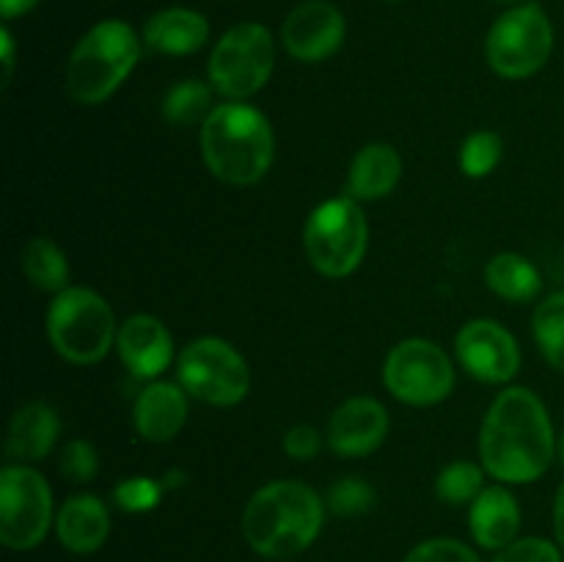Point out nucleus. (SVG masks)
<instances>
[{
	"mask_svg": "<svg viewBox=\"0 0 564 562\" xmlns=\"http://www.w3.org/2000/svg\"><path fill=\"white\" fill-rule=\"evenodd\" d=\"M119 356L130 375L152 380L163 375L174 361V342L169 328L152 314H132L124 320L116 336Z\"/></svg>",
	"mask_w": 564,
	"mask_h": 562,
	"instance_id": "nucleus-15",
	"label": "nucleus"
},
{
	"mask_svg": "<svg viewBox=\"0 0 564 562\" xmlns=\"http://www.w3.org/2000/svg\"><path fill=\"white\" fill-rule=\"evenodd\" d=\"M389 435V413L372 397L341 402L328 422V444L341 457H364L378 450Z\"/></svg>",
	"mask_w": 564,
	"mask_h": 562,
	"instance_id": "nucleus-14",
	"label": "nucleus"
},
{
	"mask_svg": "<svg viewBox=\"0 0 564 562\" xmlns=\"http://www.w3.org/2000/svg\"><path fill=\"white\" fill-rule=\"evenodd\" d=\"M551 50H554V28L538 3L518 6L501 14L490 28L485 44L488 64L494 66L496 75L510 80H521L543 69L545 61L551 58Z\"/></svg>",
	"mask_w": 564,
	"mask_h": 562,
	"instance_id": "nucleus-8",
	"label": "nucleus"
},
{
	"mask_svg": "<svg viewBox=\"0 0 564 562\" xmlns=\"http://www.w3.org/2000/svg\"><path fill=\"white\" fill-rule=\"evenodd\" d=\"M402 176V160L389 143H367L358 149L347 171L345 193L356 202H375L389 196Z\"/></svg>",
	"mask_w": 564,
	"mask_h": 562,
	"instance_id": "nucleus-17",
	"label": "nucleus"
},
{
	"mask_svg": "<svg viewBox=\"0 0 564 562\" xmlns=\"http://www.w3.org/2000/svg\"><path fill=\"white\" fill-rule=\"evenodd\" d=\"M55 534L72 554H91L110 534L108 507L99 496H72L55 516Z\"/></svg>",
	"mask_w": 564,
	"mask_h": 562,
	"instance_id": "nucleus-16",
	"label": "nucleus"
},
{
	"mask_svg": "<svg viewBox=\"0 0 564 562\" xmlns=\"http://www.w3.org/2000/svg\"><path fill=\"white\" fill-rule=\"evenodd\" d=\"M383 380L386 389L408 406H435L455 389V367L435 342L405 339L386 358Z\"/></svg>",
	"mask_w": 564,
	"mask_h": 562,
	"instance_id": "nucleus-11",
	"label": "nucleus"
},
{
	"mask_svg": "<svg viewBox=\"0 0 564 562\" xmlns=\"http://www.w3.org/2000/svg\"><path fill=\"white\" fill-rule=\"evenodd\" d=\"M138 55V36L127 22H99L72 50L66 64V91L80 105L105 102L135 69Z\"/></svg>",
	"mask_w": 564,
	"mask_h": 562,
	"instance_id": "nucleus-4",
	"label": "nucleus"
},
{
	"mask_svg": "<svg viewBox=\"0 0 564 562\" xmlns=\"http://www.w3.org/2000/svg\"><path fill=\"white\" fill-rule=\"evenodd\" d=\"M375 499H378L375 488L361 477H341L328 490V507L336 516H361V512L372 510Z\"/></svg>",
	"mask_w": 564,
	"mask_h": 562,
	"instance_id": "nucleus-28",
	"label": "nucleus"
},
{
	"mask_svg": "<svg viewBox=\"0 0 564 562\" xmlns=\"http://www.w3.org/2000/svg\"><path fill=\"white\" fill-rule=\"evenodd\" d=\"M163 483L152 477H130L121 479L113 488V499L121 510L127 512H147L154 510L160 505V496H163Z\"/></svg>",
	"mask_w": 564,
	"mask_h": 562,
	"instance_id": "nucleus-29",
	"label": "nucleus"
},
{
	"mask_svg": "<svg viewBox=\"0 0 564 562\" xmlns=\"http://www.w3.org/2000/svg\"><path fill=\"white\" fill-rule=\"evenodd\" d=\"M53 521L47 479L28 466L0 472V540L14 551L36 549Z\"/></svg>",
	"mask_w": 564,
	"mask_h": 562,
	"instance_id": "nucleus-10",
	"label": "nucleus"
},
{
	"mask_svg": "<svg viewBox=\"0 0 564 562\" xmlns=\"http://www.w3.org/2000/svg\"><path fill=\"white\" fill-rule=\"evenodd\" d=\"M213 110H215L213 91H209L207 83L202 80H182L180 86H174L169 94H165L163 114L171 125H180V127L204 125Z\"/></svg>",
	"mask_w": 564,
	"mask_h": 562,
	"instance_id": "nucleus-24",
	"label": "nucleus"
},
{
	"mask_svg": "<svg viewBox=\"0 0 564 562\" xmlns=\"http://www.w3.org/2000/svg\"><path fill=\"white\" fill-rule=\"evenodd\" d=\"M494 562H562V554L551 540L523 538L501 549Z\"/></svg>",
	"mask_w": 564,
	"mask_h": 562,
	"instance_id": "nucleus-32",
	"label": "nucleus"
},
{
	"mask_svg": "<svg viewBox=\"0 0 564 562\" xmlns=\"http://www.w3.org/2000/svg\"><path fill=\"white\" fill-rule=\"evenodd\" d=\"M485 472L501 483H534L554 461V428L534 391L523 386L501 391L485 417L479 435Z\"/></svg>",
	"mask_w": 564,
	"mask_h": 562,
	"instance_id": "nucleus-1",
	"label": "nucleus"
},
{
	"mask_svg": "<svg viewBox=\"0 0 564 562\" xmlns=\"http://www.w3.org/2000/svg\"><path fill=\"white\" fill-rule=\"evenodd\" d=\"M325 505L317 490L295 479L262 485L242 512V534L257 554L270 560L301 554L317 540Z\"/></svg>",
	"mask_w": 564,
	"mask_h": 562,
	"instance_id": "nucleus-2",
	"label": "nucleus"
},
{
	"mask_svg": "<svg viewBox=\"0 0 564 562\" xmlns=\"http://www.w3.org/2000/svg\"><path fill=\"white\" fill-rule=\"evenodd\" d=\"M501 152H505V143L501 136L490 130H479L474 136H468L460 147V169L463 174L471 176V180H482L490 171L499 165Z\"/></svg>",
	"mask_w": 564,
	"mask_h": 562,
	"instance_id": "nucleus-27",
	"label": "nucleus"
},
{
	"mask_svg": "<svg viewBox=\"0 0 564 562\" xmlns=\"http://www.w3.org/2000/svg\"><path fill=\"white\" fill-rule=\"evenodd\" d=\"M485 490V474L477 463L471 461H455L438 474L435 479V494L446 501V505H474L479 494Z\"/></svg>",
	"mask_w": 564,
	"mask_h": 562,
	"instance_id": "nucleus-26",
	"label": "nucleus"
},
{
	"mask_svg": "<svg viewBox=\"0 0 564 562\" xmlns=\"http://www.w3.org/2000/svg\"><path fill=\"white\" fill-rule=\"evenodd\" d=\"M202 154L213 176L229 185H253L273 163V130L253 105L231 99L215 105L202 125Z\"/></svg>",
	"mask_w": 564,
	"mask_h": 562,
	"instance_id": "nucleus-3",
	"label": "nucleus"
},
{
	"mask_svg": "<svg viewBox=\"0 0 564 562\" xmlns=\"http://www.w3.org/2000/svg\"><path fill=\"white\" fill-rule=\"evenodd\" d=\"M47 334L58 356L72 364H97L108 356L116 334L113 309L86 287H66L53 298Z\"/></svg>",
	"mask_w": 564,
	"mask_h": 562,
	"instance_id": "nucleus-5",
	"label": "nucleus"
},
{
	"mask_svg": "<svg viewBox=\"0 0 564 562\" xmlns=\"http://www.w3.org/2000/svg\"><path fill=\"white\" fill-rule=\"evenodd\" d=\"M209 36V22L198 11L165 9L158 11L143 28V42L149 50L163 55H191L204 47Z\"/></svg>",
	"mask_w": 564,
	"mask_h": 562,
	"instance_id": "nucleus-20",
	"label": "nucleus"
},
{
	"mask_svg": "<svg viewBox=\"0 0 564 562\" xmlns=\"http://www.w3.org/2000/svg\"><path fill=\"white\" fill-rule=\"evenodd\" d=\"M457 358L471 378L507 383L521 367V350L510 331L496 320H471L455 339Z\"/></svg>",
	"mask_w": 564,
	"mask_h": 562,
	"instance_id": "nucleus-12",
	"label": "nucleus"
},
{
	"mask_svg": "<svg viewBox=\"0 0 564 562\" xmlns=\"http://www.w3.org/2000/svg\"><path fill=\"white\" fill-rule=\"evenodd\" d=\"M0 47H3V88L11 83V75H14V39L11 33L0 31Z\"/></svg>",
	"mask_w": 564,
	"mask_h": 562,
	"instance_id": "nucleus-34",
	"label": "nucleus"
},
{
	"mask_svg": "<svg viewBox=\"0 0 564 562\" xmlns=\"http://www.w3.org/2000/svg\"><path fill=\"white\" fill-rule=\"evenodd\" d=\"M562 457H564V435H562Z\"/></svg>",
	"mask_w": 564,
	"mask_h": 562,
	"instance_id": "nucleus-37",
	"label": "nucleus"
},
{
	"mask_svg": "<svg viewBox=\"0 0 564 562\" xmlns=\"http://www.w3.org/2000/svg\"><path fill=\"white\" fill-rule=\"evenodd\" d=\"M554 532H556V543L562 545L564 551V483L556 490V505H554Z\"/></svg>",
	"mask_w": 564,
	"mask_h": 562,
	"instance_id": "nucleus-36",
	"label": "nucleus"
},
{
	"mask_svg": "<svg viewBox=\"0 0 564 562\" xmlns=\"http://www.w3.org/2000/svg\"><path fill=\"white\" fill-rule=\"evenodd\" d=\"M534 339L543 350L545 361L564 372V292L545 298L534 309Z\"/></svg>",
	"mask_w": 564,
	"mask_h": 562,
	"instance_id": "nucleus-25",
	"label": "nucleus"
},
{
	"mask_svg": "<svg viewBox=\"0 0 564 562\" xmlns=\"http://www.w3.org/2000/svg\"><path fill=\"white\" fill-rule=\"evenodd\" d=\"M58 468L66 479H72V483H88V479L97 477V450H94V444H88V441L83 439L69 441V444L61 450Z\"/></svg>",
	"mask_w": 564,
	"mask_h": 562,
	"instance_id": "nucleus-30",
	"label": "nucleus"
},
{
	"mask_svg": "<svg viewBox=\"0 0 564 562\" xmlns=\"http://www.w3.org/2000/svg\"><path fill=\"white\" fill-rule=\"evenodd\" d=\"M485 281H488V287L496 295L512 303L532 301V298H538L540 287H543L540 270L527 257L512 251L496 253L490 259L488 268H485Z\"/></svg>",
	"mask_w": 564,
	"mask_h": 562,
	"instance_id": "nucleus-22",
	"label": "nucleus"
},
{
	"mask_svg": "<svg viewBox=\"0 0 564 562\" xmlns=\"http://www.w3.org/2000/svg\"><path fill=\"white\" fill-rule=\"evenodd\" d=\"M275 44L259 22H240L229 28L209 58V83L229 99L257 94L273 75Z\"/></svg>",
	"mask_w": 564,
	"mask_h": 562,
	"instance_id": "nucleus-7",
	"label": "nucleus"
},
{
	"mask_svg": "<svg viewBox=\"0 0 564 562\" xmlns=\"http://www.w3.org/2000/svg\"><path fill=\"white\" fill-rule=\"evenodd\" d=\"M58 413L44 402H28L14 413L9 428L6 452L14 461H42L58 439Z\"/></svg>",
	"mask_w": 564,
	"mask_h": 562,
	"instance_id": "nucleus-21",
	"label": "nucleus"
},
{
	"mask_svg": "<svg viewBox=\"0 0 564 562\" xmlns=\"http://www.w3.org/2000/svg\"><path fill=\"white\" fill-rule=\"evenodd\" d=\"M405 562H482L477 556V551L468 549L466 543L452 538H435L424 540L416 549L408 551Z\"/></svg>",
	"mask_w": 564,
	"mask_h": 562,
	"instance_id": "nucleus-31",
	"label": "nucleus"
},
{
	"mask_svg": "<svg viewBox=\"0 0 564 562\" xmlns=\"http://www.w3.org/2000/svg\"><path fill=\"white\" fill-rule=\"evenodd\" d=\"M180 386L209 406H237L248 395V364L229 342L204 336L182 347L176 358Z\"/></svg>",
	"mask_w": 564,
	"mask_h": 562,
	"instance_id": "nucleus-9",
	"label": "nucleus"
},
{
	"mask_svg": "<svg viewBox=\"0 0 564 562\" xmlns=\"http://www.w3.org/2000/svg\"><path fill=\"white\" fill-rule=\"evenodd\" d=\"M187 419L185 389L176 383H149L135 400V428L152 444L171 441Z\"/></svg>",
	"mask_w": 564,
	"mask_h": 562,
	"instance_id": "nucleus-18",
	"label": "nucleus"
},
{
	"mask_svg": "<svg viewBox=\"0 0 564 562\" xmlns=\"http://www.w3.org/2000/svg\"><path fill=\"white\" fill-rule=\"evenodd\" d=\"M22 273L28 275L36 290L42 292H64L66 279H69V262H66L64 251L55 246L50 237H31L22 246Z\"/></svg>",
	"mask_w": 564,
	"mask_h": 562,
	"instance_id": "nucleus-23",
	"label": "nucleus"
},
{
	"mask_svg": "<svg viewBox=\"0 0 564 562\" xmlns=\"http://www.w3.org/2000/svg\"><path fill=\"white\" fill-rule=\"evenodd\" d=\"M471 534L482 549L501 551L516 540L521 529V510H518L516 496L501 485L485 488L471 505Z\"/></svg>",
	"mask_w": 564,
	"mask_h": 562,
	"instance_id": "nucleus-19",
	"label": "nucleus"
},
{
	"mask_svg": "<svg viewBox=\"0 0 564 562\" xmlns=\"http://www.w3.org/2000/svg\"><path fill=\"white\" fill-rule=\"evenodd\" d=\"M389 3H400V0H389Z\"/></svg>",
	"mask_w": 564,
	"mask_h": 562,
	"instance_id": "nucleus-38",
	"label": "nucleus"
},
{
	"mask_svg": "<svg viewBox=\"0 0 564 562\" xmlns=\"http://www.w3.org/2000/svg\"><path fill=\"white\" fill-rule=\"evenodd\" d=\"M367 215L356 198L341 196L323 202L306 220L303 248L314 268L328 279H345L367 253Z\"/></svg>",
	"mask_w": 564,
	"mask_h": 562,
	"instance_id": "nucleus-6",
	"label": "nucleus"
},
{
	"mask_svg": "<svg viewBox=\"0 0 564 562\" xmlns=\"http://www.w3.org/2000/svg\"><path fill=\"white\" fill-rule=\"evenodd\" d=\"M36 3L39 0H0V11H3L6 20H14V17L28 14Z\"/></svg>",
	"mask_w": 564,
	"mask_h": 562,
	"instance_id": "nucleus-35",
	"label": "nucleus"
},
{
	"mask_svg": "<svg viewBox=\"0 0 564 562\" xmlns=\"http://www.w3.org/2000/svg\"><path fill=\"white\" fill-rule=\"evenodd\" d=\"M284 450L286 455L295 457V461H312V457H317V452L323 450V439H319L317 430L308 428V424H295L292 430H286Z\"/></svg>",
	"mask_w": 564,
	"mask_h": 562,
	"instance_id": "nucleus-33",
	"label": "nucleus"
},
{
	"mask_svg": "<svg viewBox=\"0 0 564 562\" xmlns=\"http://www.w3.org/2000/svg\"><path fill=\"white\" fill-rule=\"evenodd\" d=\"M281 39L292 58L317 64L334 55L345 42V17L328 0H306L290 11Z\"/></svg>",
	"mask_w": 564,
	"mask_h": 562,
	"instance_id": "nucleus-13",
	"label": "nucleus"
}]
</instances>
